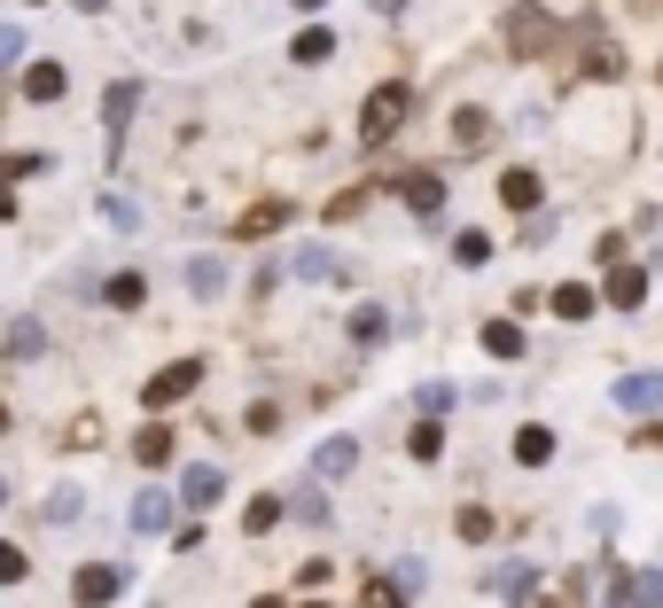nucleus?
Here are the masks:
<instances>
[{"instance_id": "21", "label": "nucleus", "mask_w": 663, "mask_h": 608, "mask_svg": "<svg viewBox=\"0 0 663 608\" xmlns=\"http://www.w3.org/2000/svg\"><path fill=\"white\" fill-rule=\"evenodd\" d=\"M133 461L164 468V461H173V429H141V438H133Z\"/></svg>"}, {"instance_id": "17", "label": "nucleus", "mask_w": 663, "mask_h": 608, "mask_svg": "<svg viewBox=\"0 0 663 608\" xmlns=\"http://www.w3.org/2000/svg\"><path fill=\"white\" fill-rule=\"evenodd\" d=\"M516 461H523V468H546V461H554V429H539V421H531L523 438H516Z\"/></svg>"}, {"instance_id": "43", "label": "nucleus", "mask_w": 663, "mask_h": 608, "mask_svg": "<svg viewBox=\"0 0 663 608\" xmlns=\"http://www.w3.org/2000/svg\"><path fill=\"white\" fill-rule=\"evenodd\" d=\"M655 78H663V70H655Z\"/></svg>"}, {"instance_id": "12", "label": "nucleus", "mask_w": 663, "mask_h": 608, "mask_svg": "<svg viewBox=\"0 0 663 608\" xmlns=\"http://www.w3.org/2000/svg\"><path fill=\"white\" fill-rule=\"evenodd\" d=\"M328 55H336V32H328V24H312V32H297V40H289V63H305V70H312V63H328Z\"/></svg>"}, {"instance_id": "6", "label": "nucleus", "mask_w": 663, "mask_h": 608, "mask_svg": "<svg viewBox=\"0 0 663 608\" xmlns=\"http://www.w3.org/2000/svg\"><path fill=\"white\" fill-rule=\"evenodd\" d=\"M164 523H173V491H164V484H148V491L133 499V531H141V539H156Z\"/></svg>"}, {"instance_id": "26", "label": "nucleus", "mask_w": 663, "mask_h": 608, "mask_svg": "<svg viewBox=\"0 0 663 608\" xmlns=\"http://www.w3.org/2000/svg\"><path fill=\"white\" fill-rule=\"evenodd\" d=\"M617 63H625V55H617V40H586V78H594V70H601V78H617Z\"/></svg>"}, {"instance_id": "40", "label": "nucleus", "mask_w": 663, "mask_h": 608, "mask_svg": "<svg viewBox=\"0 0 663 608\" xmlns=\"http://www.w3.org/2000/svg\"><path fill=\"white\" fill-rule=\"evenodd\" d=\"M78 9H102V0H78Z\"/></svg>"}, {"instance_id": "16", "label": "nucleus", "mask_w": 663, "mask_h": 608, "mask_svg": "<svg viewBox=\"0 0 663 608\" xmlns=\"http://www.w3.org/2000/svg\"><path fill=\"white\" fill-rule=\"evenodd\" d=\"M352 461H360V445H352V438H328V445L312 453V468H320V476H352Z\"/></svg>"}, {"instance_id": "24", "label": "nucleus", "mask_w": 663, "mask_h": 608, "mask_svg": "<svg viewBox=\"0 0 663 608\" xmlns=\"http://www.w3.org/2000/svg\"><path fill=\"white\" fill-rule=\"evenodd\" d=\"M274 226H289V203H258L251 219H242L234 234H274Z\"/></svg>"}, {"instance_id": "15", "label": "nucleus", "mask_w": 663, "mask_h": 608, "mask_svg": "<svg viewBox=\"0 0 663 608\" xmlns=\"http://www.w3.org/2000/svg\"><path fill=\"white\" fill-rule=\"evenodd\" d=\"M546 305H554V320H586V312H594V289H586V281H562Z\"/></svg>"}, {"instance_id": "18", "label": "nucleus", "mask_w": 663, "mask_h": 608, "mask_svg": "<svg viewBox=\"0 0 663 608\" xmlns=\"http://www.w3.org/2000/svg\"><path fill=\"white\" fill-rule=\"evenodd\" d=\"M484 352H491V360H523V328H516V320H491V328H484Z\"/></svg>"}, {"instance_id": "2", "label": "nucleus", "mask_w": 663, "mask_h": 608, "mask_svg": "<svg viewBox=\"0 0 663 608\" xmlns=\"http://www.w3.org/2000/svg\"><path fill=\"white\" fill-rule=\"evenodd\" d=\"M398 203H406L413 219H438V211H445V180L413 164V172H398Z\"/></svg>"}, {"instance_id": "32", "label": "nucleus", "mask_w": 663, "mask_h": 608, "mask_svg": "<svg viewBox=\"0 0 663 608\" xmlns=\"http://www.w3.org/2000/svg\"><path fill=\"white\" fill-rule=\"evenodd\" d=\"M453 257H461V266H484V257H491V234H476V226L453 234Z\"/></svg>"}, {"instance_id": "38", "label": "nucleus", "mask_w": 663, "mask_h": 608, "mask_svg": "<svg viewBox=\"0 0 663 608\" xmlns=\"http://www.w3.org/2000/svg\"><path fill=\"white\" fill-rule=\"evenodd\" d=\"M398 9H406V0H375V16H398Z\"/></svg>"}, {"instance_id": "29", "label": "nucleus", "mask_w": 663, "mask_h": 608, "mask_svg": "<svg viewBox=\"0 0 663 608\" xmlns=\"http://www.w3.org/2000/svg\"><path fill=\"white\" fill-rule=\"evenodd\" d=\"M360 608H406V585H398V577H375V585L360 593Z\"/></svg>"}, {"instance_id": "37", "label": "nucleus", "mask_w": 663, "mask_h": 608, "mask_svg": "<svg viewBox=\"0 0 663 608\" xmlns=\"http://www.w3.org/2000/svg\"><path fill=\"white\" fill-rule=\"evenodd\" d=\"M0 585H24V554L16 546H0Z\"/></svg>"}, {"instance_id": "36", "label": "nucleus", "mask_w": 663, "mask_h": 608, "mask_svg": "<svg viewBox=\"0 0 663 608\" xmlns=\"http://www.w3.org/2000/svg\"><path fill=\"white\" fill-rule=\"evenodd\" d=\"M102 211H110V226H141V211H133L125 196H102Z\"/></svg>"}, {"instance_id": "10", "label": "nucleus", "mask_w": 663, "mask_h": 608, "mask_svg": "<svg viewBox=\"0 0 663 608\" xmlns=\"http://www.w3.org/2000/svg\"><path fill=\"white\" fill-rule=\"evenodd\" d=\"M219 491H226V468H211V461H196V468L180 476V499H188V507H211Z\"/></svg>"}, {"instance_id": "39", "label": "nucleus", "mask_w": 663, "mask_h": 608, "mask_svg": "<svg viewBox=\"0 0 663 608\" xmlns=\"http://www.w3.org/2000/svg\"><path fill=\"white\" fill-rule=\"evenodd\" d=\"M648 453H663V429H648Z\"/></svg>"}, {"instance_id": "7", "label": "nucleus", "mask_w": 663, "mask_h": 608, "mask_svg": "<svg viewBox=\"0 0 663 608\" xmlns=\"http://www.w3.org/2000/svg\"><path fill=\"white\" fill-rule=\"evenodd\" d=\"M601 297H609V305H617V312H640V305H648V266H617V274H609V289H601Z\"/></svg>"}, {"instance_id": "25", "label": "nucleus", "mask_w": 663, "mask_h": 608, "mask_svg": "<svg viewBox=\"0 0 663 608\" xmlns=\"http://www.w3.org/2000/svg\"><path fill=\"white\" fill-rule=\"evenodd\" d=\"M274 523H281V499H274V491H266V499H251V515H242V531H258V539H266Z\"/></svg>"}, {"instance_id": "13", "label": "nucleus", "mask_w": 663, "mask_h": 608, "mask_svg": "<svg viewBox=\"0 0 663 608\" xmlns=\"http://www.w3.org/2000/svg\"><path fill=\"white\" fill-rule=\"evenodd\" d=\"M491 593H500V600H531V593H539V570H523V562L491 570Z\"/></svg>"}, {"instance_id": "14", "label": "nucleus", "mask_w": 663, "mask_h": 608, "mask_svg": "<svg viewBox=\"0 0 663 608\" xmlns=\"http://www.w3.org/2000/svg\"><path fill=\"white\" fill-rule=\"evenodd\" d=\"M500 196H508L516 211H531V203H539L546 188H539V172H523V164H516V172H500Z\"/></svg>"}, {"instance_id": "1", "label": "nucleus", "mask_w": 663, "mask_h": 608, "mask_svg": "<svg viewBox=\"0 0 663 608\" xmlns=\"http://www.w3.org/2000/svg\"><path fill=\"white\" fill-rule=\"evenodd\" d=\"M406 78H390V86H375L367 95V110H360V148H383L390 133H398V118H406Z\"/></svg>"}, {"instance_id": "35", "label": "nucleus", "mask_w": 663, "mask_h": 608, "mask_svg": "<svg viewBox=\"0 0 663 608\" xmlns=\"http://www.w3.org/2000/svg\"><path fill=\"white\" fill-rule=\"evenodd\" d=\"M297 274L305 281H328V250H297Z\"/></svg>"}, {"instance_id": "5", "label": "nucleus", "mask_w": 663, "mask_h": 608, "mask_svg": "<svg viewBox=\"0 0 663 608\" xmlns=\"http://www.w3.org/2000/svg\"><path fill=\"white\" fill-rule=\"evenodd\" d=\"M508 47H516V55H546V47H554V16H546V9H516V16H508Z\"/></svg>"}, {"instance_id": "33", "label": "nucleus", "mask_w": 663, "mask_h": 608, "mask_svg": "<svg viewBox=\"0 0 663 608\" xmlns=\"http://www.w3.org/2000/svg\"><path fill=\"white\" fill-rule=\"evenodd\" d=\"M406 453H413V461H438V453H445V438H438V421H422V429H413V438H406Z\"/></svg>"}, {"instance_id": "31", "label": "nucleus", "mask_w": 663, "mask_h": 608, "mask_svg": "<svg viewBox=\"0 0 663 608\" xmlns=\"http://www.w3.org/2000/svg\"><path fill=\"white\" fill-rule=\"evenodd\" d=\"M289 515H297V523H328V499L305 484V491H289Z\"/></svg>"}, {"instance_id": "9", "label": "nucleus", "mask_w": 663, "mask_h": 608, "mask_svg": "<svg viewBox=\"0 0 663 608\" xmlns=\"http://www.w3.org/2000/svg\"><path fill=\"white\" fill-rule=\"evenodd\" d=\"M133 102H141V86H133V78H118V86H110V102H102V125H110V148H125V118H133Z\"/></svg>"}, {"instance_id": "4", "label": "nucleus", "mask_w": 663, "mask_h": 608, "mask_svg": "<svg viewBox=\"0 0 663 608\" xmlns=\"http://www.w3.org/2000/svg\"><path fill=\"white\" fill-rule=\"evenodd\" d=\"M70 593H78V608H102V600L125 593V570H118V562H87V570L70 577Z\"/></svg>"}, {"instance_id": "3", "label": "nucleus", "mask_w": 663, "mask_h": 608, "mask_svg": "<svg viewBox=\"0 0 663 608\" xmlns=\"http://www.w3.org/2000/svg\"><path fill=\"white\" fill-rule=\"evenodd\" d=\"M196 383H203V360H173V367H156V375H148V390H141V398H148V406H180Z\"/></svg>"}, {"instance_id": "22", "label": "nucleus", "mask_w": 663, "mask_h": 608, "mask_svg": "<svg viewBox=\"0 0 663 608\" xmlns=\"http://www.w3.org/2000/svg\"><path fill=\"white\" fill-rule=\"evenodd\" d=\"M188 289H196V297H219V289H226V266H219V257H196V266H188Z\"/></svg>"}, {"instance_id": "42", "label": "nucleus", "mask_w": 663, "mask_h": 608, "mask_svg": "<svg viewBox=\"0 0 663 608\" xmlns=\"http://www.w3.org/2000/svg\"><path fill=\"white\" fill-rule=\"evenodd\" d=\"M305 608H320V600H305Z\"/></svg>"}, {"instance_id": "11", "label": "nucleus", "mask_w": 663, "mask_h": 608, "mask_svg": "<svg viewBox=\"0 0 663 608\" xmlns=\"http://www.w3.org/2000/svg\"><path fill=\"white\" fill-rule=\"evenodd\" d=\"M63 86H70L63 63H32V70H24V95H32V102H63Z\"/></svg>"}, {"instance_id": "23", "label": "nucleus", "mask_w": 663, "mask_h": 608, "mask_svg": "<svg viewBox=\"0 0 663 608\" xmlns=\"http://www.w3.org/2000/svg\"><path fill=\"white\" fill-rule=\"evenodd\" d=\"M453 531H461V546H484V539H491V515H484V507H461Z\"/></svg>"}, {"instance_id": "34", "label": "nucleus", "mask_w": 663, "mask_h": 608, "mask_svg": "<svg viewBox=\"0 0 663 608\" xmlns=\"http://www.w3.org/2000/svg\"><path fill=\"white\" fill-rule=\"evenodd\" d=\"M40 343H47V335H40V328H32V320H24V328H16V335H9V360H32V352H40Z\"/></svg>"}, {"instance_id": "41", "label": "nucleus", "mask_w": 663, "mask_h": 608, "mask_svg": "<svg viewBox=\"0 0 663 608\" xmlns=\"http://www.w3.org/2000/svg\"><path fill=\"white\" fill-rule=\"evenodd\" d=\"M297 9H320V0H297Z\"/></svg>"}, {"instance_id": "30", "label": "nucleus", "mask_w": 663, "mask_h": 608, "mask_svg": "<svg viewBox=\"0 0 663 608\" xmlns=\"http://www.w3.org/2000/svg\"><path fill=\"white\" fill-rule=\"evenodd\" d=\"M78 507H87V491H78V484H63V491L47 499V523H78Z\"/></svg>"}, {"instance_id": "19", "label": "nucleus", "mask_w": 663, "mask_h": 608, "mask_svg": "<svg viewBox=\"0 0 663 608\" xmlns=\"http://www.w3.org/2000/svg\"><path fill=\"white\" fill-rule=\"evenodd\" d=\"M453 141H461V148L476 156V148L491 141V118H484V110H453Z\"/></svg>"}, {"instance_id": "28", "label": "nucleus", "mask_w": 663, "mask_h": 608, "mask_svg": "<svg viewBox=\"0 0 663 608\" xmlns=\"http://www.w3.org/2000/svg\"><path fill=\"white\" fill-rule=\"evenodd\" d=\"M625 600H632V608H663V577H655V570H640V577L625 585Z\"/></svg>"}, {"instance_id": "8", "label": "nucleus", "mask_w": 663, "mask_h": 608, "mask_svg": "<svg viewBox=\"0 0 663 608\" xmlns=\"http://www.w3.org/2000/svg\"><path fill=\"white\" fill-rule=\"evenodd\" d=\"M617 406L625 413H663V375H625L617 383Z\"/></svg>"}, {"instance_id": "27", "label": "nucleus", "mask_w": 663, "mask_h": 608, "mask_svg": "<svg viewBox=\"0 0 663 608\" xmlns=\"http://www.w3.org/2000/svg\"><path fill=\"white\" fill-rule=\"evenodd\" d=\"M383 335H390V320H383L375 305H360V312H352V343H383Z\"/></svg>"}, {"instance_id": "20", "label": "nucleus", "mask_w": 663, "mask_h": 608, "mask_svg": "<svg viewBox=\"0 0 663 608\" xmlns=\"http://www.w3.org/2000/svg\"><path fill=\"white\" fill-rule=\"evenodd\" d=\"M148 297V274H110V289H102V305H118V312H133Z\"/></svg>"}]
</instances>
